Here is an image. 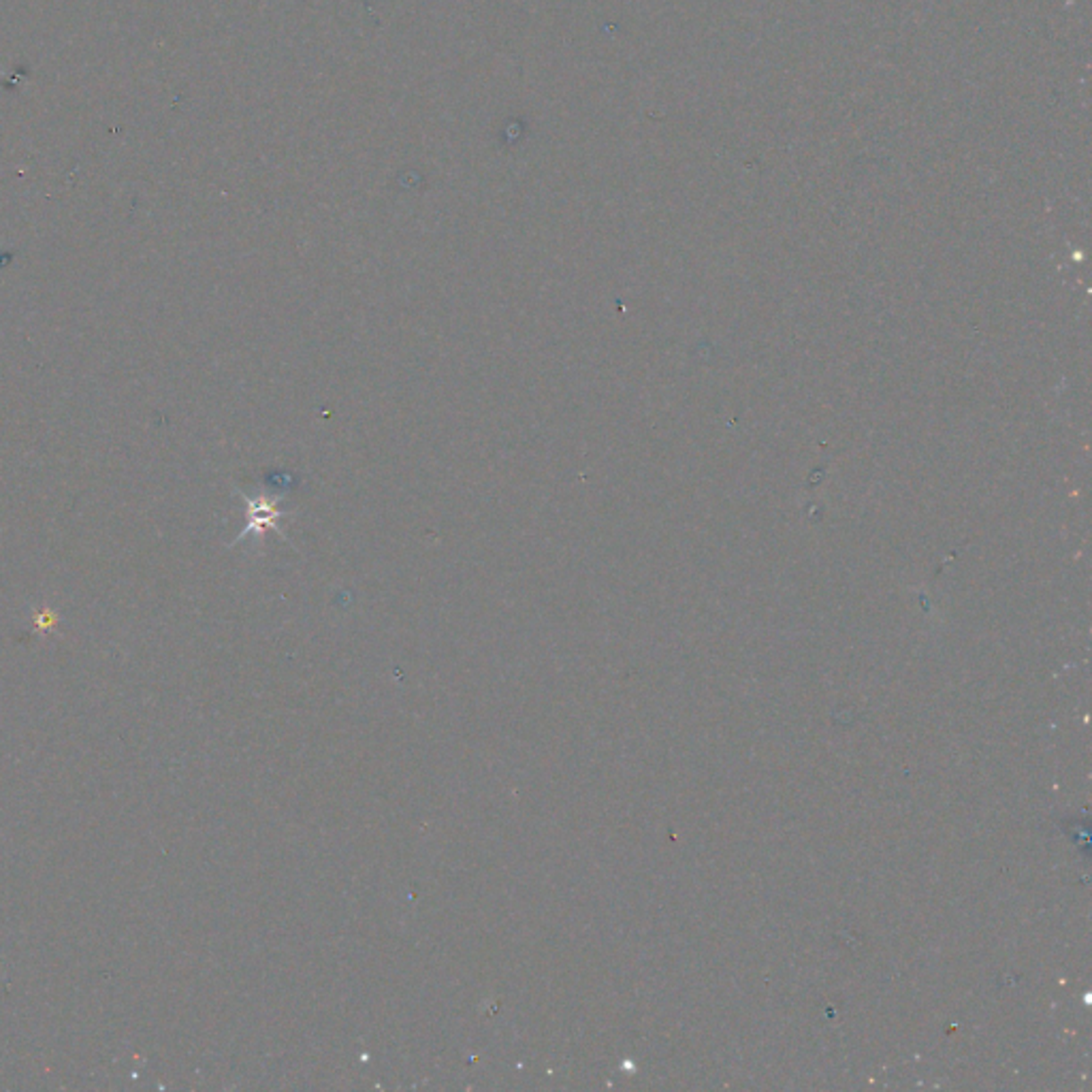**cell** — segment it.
I'll return each instance as SVG.
<instances>
[{
    "mask_svg": "<svg viewBox=\"0 0 1092 1092\" xmlns=\"http://www.w3.org/2000/svg\"><path fill=\"white\" fill-rule=\"evenodd\" d=\"M237 495L241 497L243 508H246V525H243L240 536H237L229 546H237L240 542H246L248 536H257V540H263L260 536L267 534V531H275L282 540L291 545V538H288L284 528H282V521L292 514V510L280 506L284 495L271 491L246 493L241 489H237Z\"/></svg>",
    "mask_w": 1092,
    "mask_h": 1092,
    "instance_id": "cell-1",
    "label": "cell"
}]
</instances>
